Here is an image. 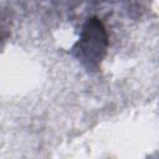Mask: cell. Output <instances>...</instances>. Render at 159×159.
Returning a JSON list of instances; mask_svg holds the SVG:
<instances>
[{
	"label": "cell",
	"mask_w": 159,
	"mask_h": 159,
	"mask_svg": "<svg viewBox=\"0 0 159 159\" xmlns=\"http://www.w3.org/2000/svg\"><path fill=\"white\" fill-rule=\"evenodd\" d=\"M108 46L107 32L97 17H91L83 25L80 39L72 48L73 56L87 70H97Z\"/></svg>",
	"instance_id": "obj_1"
}]
</instances>
